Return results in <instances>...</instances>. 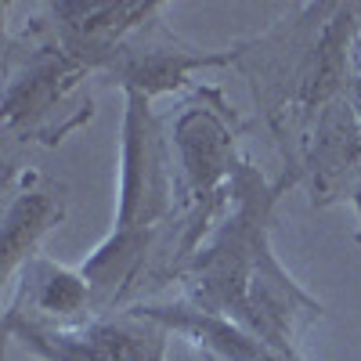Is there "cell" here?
Wrapping results in <instances>:
<instances>
[{"mask_svg":"<svg viewBox=\"0 0 361 361\" xmlns=\"http://www.w3.org/2000/svg\"><path fill=\"white\" fill-rule=\"evenodd\" d=\"M15 314L51 322V325H80L94 318V289L83 279V271L58 267L44 257H33L25 264V275L18 286V304L8 307Z\"/></svg>","mask_w":361,"mask_h":361,"instance_id":"cell-5","label":"cell"},{"mask_svg":"<svg viewBox=\"0 0 361 361\" xmlns=\"http://www.w3.org/2000/svg\"><path fill=\"white\" fill-rule=\"evenodd\" d=\"M282 188V185H279ZM279 188L246 163L235 180V202L214 235L180 264L188 304L250 329L300 357V336L322 318V304L300 289L271 253V209Z\"/></svg>","mask_w":361,"mask_h":361,"instance_id":"cell-1","label":"cell"},{"mask_svg":"<svg viewBox=\"0 0 361 361\" xmlns=\"http://www.w3.org/2000/svg\"><path fill=\"white\" fill-rule=\"evenodd\" d=\"M235 116L228 112L221 90H202L199 102L188 105L173 123V145L180 173H185V246H180V264H185L202 235L221 224L235 202V180L243 173V159L235 148ZM177 264V267H180Z\"/></svg>","mask_w":361,"mask_h":361,"instance_id":"cell-3","label":"cell"},{"mask_svg":"<svg viewBox=\"0 0 361 361\" xmlns=\"http://www.w3.org/2000/svg\"><path fill=\"white\" fill-rule=\"evenodd\" d=\"M173 173L159 119L148 112V98L127 90L123 119V180H119V217L105 243L80 271L94 289L98 314L123 307L141 286V267L156 257V246L173 221Z\"/></svg>","mask_w":361,"mask_h":361,"instance_id":"cell-2","label":"cell"},{"mask_svg":"<svg viewBox=\"0 0 361 361\" xmlns=\"http://www.w3.org/2000/svg\"><path fill=\"white\" fill-rule=\"evenodd\" d=\"M357 206H361V199H357Z\"/></svg>","mask_w":361,"mask_h":361,"instance_id":"cell-8","label":"cell"},{"mask_svg":"<svg viewBox=\"0 0 361 361\" xmlns=\"http://www.w3.org/2000/svg\"><path fill=\"white\" fill-rule=\"evenodd\" d=\"M141 311L148 318H156L159 325H166L170 333H180L185 340H192V347H199L209 361H304L296 354H286L279 347H271L267 340L253 336L243 325L188 304V300L185 304L141 307Z\"/></svg>","mask_w":361,"mask_h":361,"instance_id":"cell-4","label":"cell"},{"mask_svg":"<svg viewBox=\"0 0 361 361\" xmlns=\"http://www.w3.org/2000/svg\"><path fill=\"white\" fill-rule=\"evenodd\" d=\"M8 336H15L29 354H37L44 361H112V354L98 343V336L90 333V325H51L8 311L4 314Z\"/></svg>","mask_w":361,"mask_h":361,"instance_id":"cell-6","label":"cell"},{"mask_svg":"<svg viewBox=\"0 0 361 361\" xmlns=\"http://www.w3.org/2000/svg\"><path fill=\"white\" fill-rule=\"evenodd\" d=\"M62 217V202L54 192H22L8 202L4 214V279L11 282L18 264L33 260L37 238Z\"/></svg>","mask_w":361,"mask_h":361,"instance_id":"cell-7","label":"cell"}]
</instances>
